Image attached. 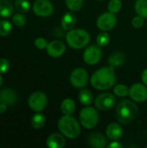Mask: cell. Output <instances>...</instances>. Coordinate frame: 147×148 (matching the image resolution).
Listing matches in <instances>:
<instances>
[{
    "mask_svg": "<svg viewBox=\"0 0 147 148\" xmlns=\"http://www.w3.org/2000/svg\"><path fill=\"white\" fill-rule=\"evenodd\" d=\"M48 43L49 42H47V40L45 38H43V37H38L34 42L35 46L38 49H46L47 46H48Z\"/></svg>",
    "mask_w": 147,
    "mask_h": 148,
    "instance_id": "836d02e7",
    "label": "cell"
},
{
    "mask_svg": "<svg viewBox=\"0 0 147 148\" xmlns=\"http://www.w3.org/2000/svg\"><path fill=\"white\" fill-rule=\"evenodd\" d=\"M134 8L139 16L147 18V0H136Z\"/></svg>",
    "mask_w": 147,
    "mask_h": 148,
    "instance_id": "cb8c5ba5",
    "label": "cell"
},
{
    "mask_svg": "<svg viewBox=\"0 0 147 148\" xmlns=\"http://www.w3.org/2000/svg\"><path fill=\"white\" fill-rule=\"evenodd\" d=\"M89 81V75L88 71L83 68L75 69L69 76V82L71 85L75 88H84Z\"/></svg>",
    "mask_w": 147,
    "mask_h": 148,
    "instance_id": "8992f818",
    "label": "cell"
},
{
    "mask_svg": "<svg viewBox=\"0 0 147 148\" xmlns=\"http://www.w3.org/2000/svg\"><path fill=\"white\" fill-rule=\"evenodd\" d=\"M14 7L10 0H0V16L3 18L10 17L13 14Z\"/></svg>",
    "mask_w": 147,
    "mask_h": 148,
    "instance_id": "44dd1931",
    "label": "cell"
},
{
    "mask_svg": "<svg viewBox=\"0 0 147 148\" xmlns=\"http://www.w3.org/2000/svg\"><path fill=\"white\" fill-rule=\"evenodd\" d=\"M117 21L118 19L114 13L110 11L104 12L98 16L96 20V25L101 31H110L116 26Z\"/></svg>",
    "mask_w": 147,
    "mask_h": 148,
    "instance_id": "ba28073f",
    "label": "cell"
},
{
    "mask_svg": "<svg viewBox=\"0 0 147 148\" xmlns=\"http://www.w3.org/2000/svg\"><path fill=\"white\" fill-rule=\"evenodd\" d=\"M91 40L88 31L83 29H72L66 34L67 44L74 49H81L87 47Z\"/></svg>",
    "mask_w": 147,
    "mask_h": 148,
    "instance_id": "277c9868",
    "label": "cell"
},
{
    "mask_svg": "<svg viewBox=\"0 0 147 148\" xmlns=\"http://www.w3.org/2000/svg\"><path fill=\"white\" fill-rule=\"evenodd\" d=\"M129 95L135 102H145L147 101V86L144 83H134L129 88Z\"/></svg>",
    "mask_w": 147,
    "mask_h": 148,
    "instance_id": "7c38bea8",
    "label": "cell"
},
{
    "mask_svg": "<svg viewBox=\"0 0 147 148\" xmlns=\"http://www.w3.org/2000/svg\"><path fill=\"white\" fill-rule=\"evenodd\" d=\"M90 82L92 87L97 90L103 91L111 88L116 82L114 68L109 66L99 69L92 75Z\"/></svg>",
    "mask_w": 147,
    "mask_h": 148,
    "instance_id": "6da1fadb",
    "label": "cell"
},
{
    "mask_svg": "<svg viewBox=\"0 0 147 148\" xmlns=\"http://www.w3.org/2000/svg\"><path fill=\"white\" fill-rule=\"evenodd\" d=\"M57 127L61 134L66 138L74 140L80 136L81 129L79 121L71 115L64 114L60 118L57 123Z\"/></svg>",
    "mask_w": 147,
    "mask_h": 148,
    "instance_id": "3957f363",
    "label": "cell"
},
{
    "mask_svg": "<svg viewBox=\"0 0 147 148\" xmlns=\"http://www.w3.org/2000/svg\"><path fill=\"white\" fill-rule=\"evenodd\" d=\"M102 57L101 47L98 44H93L88 46L83 53V61L88 65H96Z\"/></svg>",
    "mask_w": 147,
    "mask_h": 148,
    "instance_id": "30bf717a",
    "label": "cell"
},
{
    "mask_svg": "<svg viewBox=\"0 0 147 148\" xmlns=\"http://www.w3.org/2000/svg\"><path fill=\"white\" fill-rule=\"evenodd\" d=\"M75 102L70 98H66L61 104V110L62 114L66 115H72L75 111Z\"/></svg>",
    "mask_w": 147,
    "mask_h": 148,
    "instance_id": "7402d4cb",
    "label": "cell"
},
{
    "mask_svg": "<svg viewBox=\"0 0 147 148\" xmlns=\"http://www.w3.org/2000/svg\"><path fill=\"white\" fill-rule=\"evenodd\" d=\"M32 9L34 14L41 17H48L54 12V5L49 0H36Z\"/></svg>",
    "mask_w": 147,
    "mask_h": 148,
    "instance_id": "8fae6325",
    "label": "cell"
},
{
    "mask_svg": "<svg viewBox=\"0 0 147 148\" xmlns=\"http://www.w3.org/2000/svg\"><path fill=\"white\" fill-rule=\"evenodd\" d=\"M108 148H123V145L121 143H120L117 140H113V142H111L110 144L107 145Z\"/></svg>",
    "mask_w": 147,
    "mask_h": 148,
    "instance_id": "e575fe53",
    "label": "cell"
},
{
    "mask_svg": "<svg viewBox=\"0 0 147 148\" xmlns=\"http://www.w3.org/2000/svg\"><path fill=\"white\" fill-rule=\"evenodd\" d=\"M146 147H147V146H146Z\"/></svg>",
    "mask_w": 147,
    "mask_h": 148,
    "instance_id": "60d3db41",
    "label": "cell"
},
{
    "mask_svg": "<svg viewBox=\"0 0 147 148\" xmlns=\"http://www.w3.org/2000/svg\"><path fill=\"white\" fill-rule=\"evenodd\" d=\"M121 8H122L121 0H110V2L108 3V5H107L108 10L114 14L120 11Z\"/></svg>",
    "mask_w": 147,
    "mask_h": 148,
    "instance_id": "4dcf8cb0",
    "label": "cell"
},
{
    "mask_svg": "<svg viewBox=\"0 0 147 148\" xmlns=\"http://www.w3.org/2000/svg\"><path fill=\"white\" fill-rule=\"evenodd\" d=\"M46 144L49 148H63L66 145L65 136L61 133H53L47 138Z\"/></svg>",
    "mask_w": 147,
    "mask_h": 148,
    "instance_id": "5bb4252c",
    "label": "cell"
},
{
    "mask_svg": "<svg viewBox=\"0 0 147 148\" xmlns=\"http://www.w3.org/2000/svg\"><path fill=\"white\" fill-rule=\"evenodd\" d=\"M139 108L133 101L122 100L116 106V118L122 125L131 124L137 117Z\"/></svg>",
    "mask_w": 147,
    "mask_h": 148,
    "instance_id": "7a4b0ae2",
    "label": "cell"
},
{
    "mask_svg": "<svg viewBox=\"0 0 147 148\" xmlns=\"http://www.w3.org/2000/svg\"><path fill=\"white\" fill-rule=\"evenodd\" d=\"M16 101V91L12 88H4L0 91V102L6 105H12Z\"/></svg>",
    "mask_w": 147,
    "mask_h": 148,
    "instance_id": "ac0fdd59",
    "label": "cell"
},
{
    "mask_svg": "<svg viewBox=\"0 0 147 148\" xmlns=\"http://www.w3.org/2000/svg\"><path fill=\"white\" fill-rule=\"evenodd\" d=\"M111 41L110 35L107 33V31H101L98 34L96 37L97 44L101 47H106Z\"/></svg>",
    "mask_w": 147,
    "mask_h": 148,
    "instance_id": "484cf974",
    "label": "cell"
},
{
    "mask_svg": "<svg viewBox=\"0 0 147 148\" xmlns=\"http://www.w3.org/2000/svg\"><path fill=\"white\" fill-rule=\"evenodd\" d=\"M88 143L90 147L94 148H104L107 147V138L101 133H98V132L92 133L88 136Z\"/></svg>",
    "mask_w": 147,
    "mask_h": 148,
    "instance_id": "9a60e30c",
    "label": "cell"
},
{
    "mask_svg": "<svg viewBox=\"0 0 147 148\" xmlns=\"http://www.w3.org/2000/svg\"><path fill=\"white\" fill-rule=\"evenodd\" d=\"M106 134L111 140H119L123 135V128L118 123H110L106 128Z\"/></svg>",
    "mask_w": 147,
    "mask_h": 148,
    "instance_id": "2e32d148",
    "label": "cell"
},
{
    "mask_svg": "<svg viewBox=\"0 0 147 148\" xmlns=\"http://www.w3.org/2000/svg\"><path fill=\"white\" fill-rule=\"evenodd\" d=\"M10 63L6 58H0V74H5L10 69Z\"/></svg>",
    "mask_w": 147,
    "mask_h": 148,
    "instance_id": "d6a6232c",
    "label": "cell"
},
{
    "mask_svg": "<svg viewBox=\"0 0 147 148\" xmlns=\"http://www.w3.org/2000/svg\"><path fill=\"white\" fill-rule=\"evenodd\" d=\"M145 23V18L141 16H134L133 19H132V25L133 28L135 29H139L141 28Z\"/></svg>",
    "mask_w": 147,
    "mask_h": 148,
    "instance_id": "1f68e13d",
    "label": "cell"
},
{
    "mask_svg": "<svg viewBox=\"0 0 147 148\" xmlns=\"http://www.w3.org/2000/svg\"><path fill=\"white\" fill-rule=\"evenodd\" d=\"M15 8L21 13H26L29 11L31 5L28 0H16Z\"/></svg>",
    "mask_w": 147,
    "mask_h": 148,
    "instance_id": "4316f807",
    "label": "cell"
},
{
    "mask_svg": "<svg viewBox=\"0 0 147 148\" xmlns=\"http://www.w3.org/2000/svg\"><path fill=\"white\" fill-rule=\"evenodd\" d=\"M146 28H147V23H146Z\"/></svg>",
    "mask_w": 147,
    "mask_h": 148,
    "instance_id": "ab89813d",
    "label": "cell"
},
{
    "mask_svg": "<svg viewBox=\"0 0 147 148\" xmlns=\"http://www.w3.org/2000/svg\"><path fill=\"white\" fill-rule=\"evenodd\" d=\"M78 99L81 105L83 106H90L94 101L93 93L87 88H81V90L78 94Z\"/></svg>",
    "mask_w": 147,
    "mask_h": 148,
    "instance_id": "ffe728a7",
    "label": "cell"
},
{
    "mask_svg": "<svg viewBox=\"0 0 147 148\" xmlns=\"http://www.w3.org/2000/svg\"><path fill=\"white\" fill-rule=\"evenodd\" d=\"M46 124V117L41 112H36L31 118V125L35 129H42Z\"/></svg>",
    "mask_w": 147,
    "mask_h": 148,
    "instance_id": "603a6c76",
    "label": "cell"
},
{
    "mask_svg": "<svg viewBox=\"0 0 147 148\" xmlns=\"http://www.w3.org/2000/svg\"><path fill=\"white\" fill-rule=\"evenodd\" d=\"M66 5L73 12L79 11L84 5V0H65Z\"/></svg>",
    "mask_w": 147,
    "mask_h": 148,
    "instance_id": "d4e9b609",
    "label": "cell"
},
{
    "mask_svg": "<svg viewBox=\"0 0 147 148\" xmlns=\"http://www.w3.org/2000/svg\"><path fill=\"white\" fill-rule=\"evenodd\" d=\"M7 109V105L4 104V103H1L0 102V114H3Z\"/></svg>",
    "mask_w": 147,
    "mask_h": 148,
    "instance_id": "8d00e7d4",
    "label": "cell"
},
{
    "mask_svg": "<svg viewBox=\"0 0 147 148\" xmlns=\"http://www.w3.org/2000/svg\"><path fill=\"white\" fill-rule=\"evenodd\" d=\"M2 84H3V78H2V76L0 75V88H1V86H2Z\"/></svg>",
    "mask_w": 147,
    "mask_h": 148,
    "instance_id": "74e56055",
    "label": "cell"
},
{
    "mask_svg": "<svg viewBox=\"0 0 147 148\" xmlns=\"http://www.w3.org/2000/svg\"><path fill=\"white\" fill-rule=\"evenodd\" d=\"M12 31V24L10 21L1 20L0 21V36H7Z\"/></svg>",
    "mask_w": 147,
    "mask_h": 148,
    "instance_id": "83f0119b",
    "label": "cell"
},
{
    "mask_svg": "<svg viewBox=\"0 0 147 148\" xmlns=\"http://www.w3.org/2000/svg\"><path fill=\"white\" fill-rule=\"evenodd\" d=\"M28 105L31 110L35 112H42L48 105V97L43 92L36 91L29 95Z\"/></svg>",
    "mask_w": 147,
    "mask_h": 148,
    "instance_id": "52a82bcc",
    "label": "cell"
},
{
    "mask_svg": "<svg viewBox=\"0 0 147 148\" xmlns=\"http://www.w3.org/2000/svg\"><path fill=\"white\" fill-rule=\"evenodd\" d=\"M81 125L86 129H93L99 123V114L96 108L86 106L79 114Z\"/></svg>",
    "mask_w": 147,
    "mask_h": 148,
    "instance_id": "5b68a950",
    "label": "cell"
},
{
    "mask_svg": "<svg viewBox=\"0 0 147 148\" xmlns=\"http://www.w3.org/2000/svg\"><path fill=\"white\" fill-rule=\"evenodd\" d=\"M116 104V98L111 93L100 94L94 99V106L98 110L108 111L111 110Z\"/></svg>",
    "mask_w": 147,
    "mask_h": 148,
    "instance_id": "9c48e42d",
    "label": "cell"
},
{
    "mask_svg": "<svg viewBox=\"0 0 147 148\" xmlns=\"http://www.w3.org/2000/svg\"><path fill=\"white\" fill-rule=\"evenodd\" d=\"M126 62V56L120 51L113 52L108 58V64L113 68L121 67Z\"/></svg>",
    "mask_w": 147,
    "mask_h": 148,
    "instance_id": "d6986e66",
    "label": "cell"
},
{
    "mask_svg": "<svg viewBox=\"0 0 147 148\" xmlns=\"http://www.w3.org/2000/svg\"><path fill=\"white\" fill-rule=\"evenodd\" d=\"M113 93L119 97H126L129 95V88L125 84H117L113 87Z\"/></svg>",
    "mask_w": 147,
    "mask_h": 148,
    "instance_id": "f1b7e54d",
    "label": "cell"
},
{
    "mask_svg": "<svg viewBox=\"0 0 147 148\" xmlns=\"http://www.w3.org/2000/svg\"><path fill=\"white\" fill-rule=\"evenodd\" d=\"M76 21H77L76 16L73 13V11L70 10L69 12L65 13L61 19L62 29L63 30H68V31L72 29L75 25Z\"/></svg>",
    "mask_w": 147,
    "mask_h": 148,
    "instance_id": "e0dca14e",
    "label": "cell"
},
{
    "mask_svg": "<svg viewBox=\"0 0 147 148\" xmlns=\"http://www.w3.org/2000/svg\"><path fill=\"white\" fill-rule=\"evenodd\" d=\"M141 79H142V82L145 85L147 86V69H146L143 72H142V75H141Z\"/></svg>",
    "mask_w": 147,
    "mask_h": 148,
    "instance_id": "d590c367",
    "label": "cell"
},
{
    "mask_svg": "<svg viewBox=\"0 0 147 148\" xmlns=\"http://www.w3.org/2000/svg\"><path fill=\"white\" fill-rule=\"evenodd\" d=\"M12 23L17 27H23V26H24L26 24L27 18L23 13L20 12V13L15 14L12 16Z\"/></svg>",
    "mask_w": 147,
    "mask_h": 148,
    "instance_id": "f546056e",
    "label": "cell"
},
{
    "mask_svg": "<svg viewBox=\"0 0 147 148\" xmlns=\"http://www.w3.org/2000/svg\"><path fill=\"white\" fill-rule=\"evenodd\" d=\"M98 1H102V0H98Z\"/></svg>",
    "mask_w": 147,
    "mask_h": 148,
    "instance_id": "f35d334b",
    "label": "cell"
},
{
    "mask_svg": "<svg viewBox=\"0 0 147 148\" xmlns=\"http://www.w3.org/2000/svg\"><path fill=\"white\" fill-rule=\"evenodd\" d=\"M46 50L49 56L53 58H58L65 53L66 45L60 40H54L48 43Z\"/></svg>",
    "mask_w": 147,
    "mask_h": 148,
    "instance_id": "4fadbf2b",
    "label": "cell"
}]
</instances>
